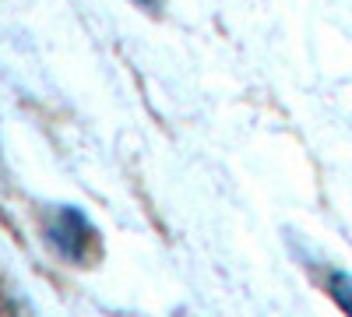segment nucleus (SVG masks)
<instances>
[{"mask_svg":"<svg viewBox=\"0 0 352 317\" xmlns=\"http://www.w3.org/2000/svg\"><path fill=\"white\" fill-rule=\"evenodd\" d=\"M328 296L335 300V307L345 317H352V275L349 272H342V268L328 272Z\"/></svg>","mask_w":352,"mask_h":317,"instance_id":"f03ea898","label":"nucleus"},{"mask_svg":"<svg viewBox=\"0 0 352 317\" xmlns=\"http://www.w3.org/2000/svg\"><path fill=\"white\" fill-rule=\"evenodd\" d=\"M43 233H46V243L64 257L67 265H78V268H92L96 257L102 254V240H99V229L92 226L78 205H56L46 212L43 219Z\"/></svg>","mask_w":352,"mask_h":317,"instance_id":"f257e3e1","label":"nucleus"},{"mask_svg":"<svg viewBox=\"0 0 352 317\" xmlns=\"http://www.w3.org/2000/svg\"><path fill=\"white\" fill-rule=\"evenodd\" d=\"M134 4H138V8H144V11H159V8L166 4V0H134Z\"/></svg>","mask_w":352,"mask_h":317,"instance_id":"7ed1b4c3","label":"nucleus"}]
</instances>
